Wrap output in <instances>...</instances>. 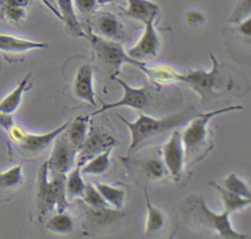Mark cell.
<instances>
[{
	"instance_id": "cell-8",
	"label": "cell",
	"mask_w": 251,
	"mask_h": 239,
	"mask_svg": "<svg viewBox=\"0 0 251 239\" xmlns=\"http://www.w3.org/2000/svg\"><path fill=\"white\" fill-rule=\"evenodd\" d=\"M162 160L167 172L175 181H178L185 165L181 132L175 130L161 149Z\"/></svg>"
},
{
	"instance_id": "cell-20",
	"label": "cell",
	"mask_w": 251,
	"mask_h": 239,
	"mask_svg": "<svg viewBox=\"0 0 251 239\" xmlns=\"http://www.w3.org/2000/svg\"><path fill=\"white\" fill-rule=\"evenodd\" d=\"M29 78L30 74L24 77L18 86L0 101V113L11 114L16 111L22 101L24 92L29 88Z\"/></svg>"
},
{
	"instance_id": "cell-12",
	"label": "cell",
	"mask_w": 251,
	"mask_h": 239,
	"mask_svg": "<svg viewBox=\"0 0 251 239\" xmlns=\"http://www.w3.org/2000/svg\"><path fill=\"white\" fill-rule=\"evenodd\" d=\"M90 26L92 30L90 32L106 39L120 41L125 36L123 26L119 19L110 12H97L93 14Z\"/></svg>"
},
{
	"instance_id": "cell-36",
	"label": "cell",
	"mask_w": 251,
	"mask_h": 239,
	"mask_svg": "<svg viewBox=\"0 0 251 239\" xmlns=\"http://www.w3.org/2000/svg\"><path fill=\"white\" fill-rule=\"evenodd\" d=\"M29 3V0H0V4H7L12 6H18L25 8Z\"/></svg>"
},
{
	"instance_id": "cell-30",
	"label": "cell",
	"mask_w": 251,
	"mask_h": 239,
	"mask_svg": "<svg viewBox=\"0 0 251 239\" xmlns=\"http://www.w3.org/2000/svg\"><path fill=\"white\" fill-rule=\"evenodd\" d=\"M224 183H225L224 187L226 189L229 190L230 192H232L238 196L250 199L251 192H250L249 186L241 178H239L235 173L228 174L226 177Z\"/></svg>"
},
{
	"instance_id": "cell-37",
	"label": "cell",
	"mask_w": 251,
	"mask_h": 239,
	"mask_svg": "<svg viewBox=\"0 0 251 239\" xmlns=\"http://www.w3.org/2000/svg\"><path fill=\"white\" fill-rule=\"evenodd\" d=\"M42 2L45 4V6H46L56 17H58L59 19H61L60 13H59L58 8H57V5H56V0H42Z\"/></svg>"
},
{
	"instance_id": "cell-10",
	"label": "cell",
	"mask_w": 251,
	"mask_h": 239,
	"mask_svg": "<svg viewBox=\"0 0 251 239\" xmlns=\"http://www.w3.org/2000/svg\"><path fill=\"white\" fill-rule=\"evenodd\" d=\"M116 144L117 140L112 135L101 131V129L93 125L89 127L86 138L76 153V163L81 166L91 157L108 148H114Z\"/></svg>"
},
{
	"instance_id": "cell-4",
	"label": "cell",
	"mask_w": 251,
	"mask_h": 239,
	"mask_svg": "<svg viewBox=\"0 0 251 239\" xmlns=\"http://www.w3.org/2000/svg\"><path fill=\"white\" fill-rule=\"evenodd\" d=\"M213 66L210 71L189 70L181 72L179 82L186 83L199 95L202 102H208L215 97L228 91L232 88L229 80H225L220 71V64L215 56L210 53Z\"/></svg>"
},
{
	"instance_id": "cell-14",
	"label": "cell",
	"mask_w": 251,
	"mask_h": 239,
	"mask_svg": "<svg viewBox=\"0 0 251 239\" xmlns=\"http://www.w3.org/2000/svg\"><path fill=\"white\" fill-rule=\"evenodd\" d=\"M73 91L75 95L82 101L94 106L96 105L93 88V68L90 64L86 63L78 68L75 76Z\"/></svg>"
},
{
	"instance_id": "cell-6",
	"label": "cell",
	"mask_w": 251,
	"mask_h": 239,
	"mask_svg": "<svg viewBox=\"0 0 251 239\" xmlns=\"http://www.w3.org/2000/svg\"><path fill=\"white\" fill-rule=\"evenodd\" d=\"M70 121L63 123L57 128L44 133V134H32L25 132L22 127L12 124L6 131L8 132L11 141L16 143L23 150L36 153L47 148L58 135L66 130Z\"/></svg>"
},
{
	"instance_id": "cell-35",
	"label": "cell",
	"mask_w": 251,
	"mask_h": 239,
	"mask_svg": "<svg viewBox=\"0 0 251 239\" xmlns=\"http://www.w3.org/2000/svg\"><path fill=\"white\" fill-rule=\"evenodd\" d=\"M251 19H250V16L245 18L244 20L240 21L238 23V31L243 35V36H246L247 38L250 37V34H251Z\"/></svg>"
},
{
	"instance_id": "cell-29",
	"label": "cell",
	"mask_w": 251,
	"mask_h": 239,
	"mask_svg": "<svg viewBox=\"0 0 251 239\" xmlns=\"http://www.w3.org/2000/svg\"><path fill=\"white\" fill-rule=\"evenodd\" d=\"M83 203L90 208L102 209V208H111L106 201L103 199L97 188L89 183L85 184L83 195L81 197Z\"/></svg>"
},
{
	"instance_id": "cell-32",
	"label": "cell",
	"mask_w": 251,
	"mask_h": 239,
	"mask_svg": "<svg viewBox=\"0 0 251 239\" xmlns=\"http://www.w3.org/2000/svg\"><path fill=\"white\" fill-rule=\"evenodd\" d=\"M251 0H238L233 12L231 13L228 22L238 24L240 21L250 16Z\"/></svg>"
},
{
	"instance_id": "cell-3",
	"label": "cell",
	"mask_w": 251,
	"mask_h": 239,
	"mask_svg": "<svg viewBox=\"0 0 251 239\" xmlns=\"http://www.w3.org/2000/svg\"><path fill=\"white\" fill-rule=\"evenodd\" d=\"M182 211L188 215L189 219L195 220L204 227L210 228L223 238L245 239L248 237L247 234L233 229L229 219L230 212L226 209L221 213L213 211L201 196L195 195L187 199V204L184 205Z\"/></svg>"
},
{
	"instance_id": "cell-33",
	"label": "cell",
	"mask_w": 251,
	"mask_h": 239,
	"mask_svg": "<svg viewBox=\"0 0 251 239\" xmlns=\"http://www.w3.org/2000/svg\"><path fill=\"white\" fill-rule=\"evenodd\" d=\"M75 9L81 15H89L94 11L97 0H73Z\"/></svg>"
},
{
	"instance_id": "cell-13",
	"label": "cell",
	"mask_w": 251,
	"mask_h": 239,
	"mask_svg": "<svg viewBox=\"0 0 251 239\" xmlns=\"http://www.w3.org/2000/svg\"><path fill=\"white\" fill-rule=\"evenodd\" d=\"M36 198L37 210L40 217H44L46 214L56 209V195L46 161L38 171Z\"/></svg>"
},
{
	"instance_id": "cell-19",
	"label": "cell",
	"mask_w": 251,
	"mask_h": 239,
	"mask_svg": "<svg viewBox=\"0 0 251 239\" xmlns=\"http://www.w3.org/2000/svg\"><path fill=\"white\" fill-rule=\"evenodd\" d=\"M56 5L61 16V20L64 21L69 30L76 36H85V33L81 30L78 22L77 14L75 9L73 0H56Z\"/></svg>"
},
{
	"instance_id": "cell-11",
	"label": "cell",
	"mask_w": 251,
	"mask_h": 239,
	"mask_svg": "<svg viewBox=\"0 0 251 239\" xmlns=\"http://www.w3.org/2000/svg\"><path fill=\"white\" fill-rule=\"evenodd\" d=\"M158 15L152 16L144 23V30L136 43L127 50V54L138 61L154 58L160 48V38L155 29V20Z\"/></svg>"
},
{
	"instance_id": "cell-9",
	"label": "cell",
	"mask_w": 251,
	"mask_h": 239,
	"mask_svg": "<svg viewBox=\"0 0 251 239\" xmlns=\"http://www.w3.org/2000/svg\"><path fill=\"white\" fill-rule=\"evenodd\" d=\"M49 159L46 161L49 171L67 174L76 158L77 149L69 141L65 131L56 137Z\"/></svg>"
},
{
	"instance_id": "cell-24",
	"label": "cell",
	"mask_w": 251,
	"mask_h": 239,
	"mask_svg": "<svg viewBox=\"0 0 251 239\" xmlns=\"http://www.w3.org/2000/svg\"><path fill=\"white\" fill-rule=\"evenodd\" d=\"M113 148H108L97 155L91 157L80 166L81 174L98 175L106 172L110 166V155Z\"/></svg>"
},
{
	"instance_id": "cell-18",
	"label": "cell",
	"mask_w": 251,
	"mask_h": 239,
	"mask_svg": "<svg viewBox=\"0 0 251 239\" xmlns=\"http://www.w3.org/2000/svg\"><path fill=\"white\" fill-rule=\"evenodd\" d=\"M89 115H78L72 122L69 123L68 127L65 130V133L70 143L75 149H77V151L86 138L89 129Z\"/></svg>"
},
{
	"instance_id": "cell-22",
	"label": "cell",
	"mask_w": 251,
	"mask_h": 239,
	"mask_svg": "<svg viewBox=\"0 0 251 239\" xmlns=\"http://www.w3.org/2000/svg\"><path fill=\"white\" fill-rule=\"evenodd\" d=\"M209 185L212 188L216 189L220 193L223 204H224V209L227 210L230 213L232 211L244 209L245 207L249 206V204L251 203V199L238 196V195L230 192L229 190L226 189L224 186L219 185L215 181L209 182Z\"/></svg>"
},
{
	"instance_id": "cell-2",
	"label": "cell",
	"mask_w": 251,
	"mask_h": 239,
	"mask_svg": "<svg viewBox=\"0 0 251 239\" xmlns=\"http://www.w3.org/2000/svg\"><path fill=\"white\" fill-rule=\"evenodd\" d=\"M242 109L241 106H227L204 113L194 115L188 122L185 129L181 132V141L184 149L185 165L192 166L202 160L211 149H213V142L210 137L208 123L220 114L229 111Z\"/></svg>"
},
{
	"instance_id": "cell-26",
	"label": "cell",
	"mask_w": 251,
	"mask_h": 239,
	"mask_svg": "<svg viewBox=\"0 0 251 239\" xmlns=\"http://www.w3.org/2000/svg\"><path fill=\"white\" fill-rule=\"evenodd\" d=\"M85 184L86 183H84L81 176L80 165L76 163L75 167L73 170H70L69 174L66 175V193L68 200L81 198Z\"/></svg>"
},
{
	"instance_id": "cell-28",
	"label": "cell",
	"mask_w": 251,
	"mask_h": 239,
	"mask_svg": "<svg viewBox=\"0 0 251 239\" xmlns=\"http://www.w3.org/2000/svg\"><path fill=\"white\" fill-rule=\"evenodd\" d=\"M23 165H15L0 172V192L12 190L23 183Z\"/></svg>"
},
{
	"instance_id": "cell-25",
	"label": "cell",
	"mask_w": 251,
	"mask_h": 239,
	"mask_svg": "<svg viewBox=\"0 0 251 239\" xmlns=\"http://www.w3.org/2000/svg\"><path fill=\"white\" fill-rule=\"evenodd\" d=\"M95 187L111 208L120 210L124 208L126 200V192L124 189L105 183H97Z\"/></svg>"
},
{
	"instance_id": "cell-27",
	"label": "cell",
	"mask_w": 251,
	"mask_h": 239,
	"mask_svg": "<svg viewBox=\"0 0 251 239\" xmlns=\"http://www.w3.org/2000/svg\"><path fill=\"white\" fill-rule=\"evenodd\" d=\"M46 227L54 233L69 234L74 230L75 221L72 215L66 212V210L57 211V213L47 220Z\"/></svg>"
},
{
	"instance_id": "cell-34",
	"label": "cell",
	"mask_w": 251,
	"mask_h": 239,
	"mask_svg": "<svg viewBox=\"0 0 251 239\" xmlns=\"http://www.w3.org/2000/svg\"><path fill=\"white\" fill-rule=\"evenodd\" d=\"M185 19L190 26H199L204 23L205 16L202 12L198 10H190L187 12Z\"/></svg>"
},
{
	"instance_id": "cell-21",
	"label": "cell",
	"mask_w": 251,
	"mask_h": 239,
	"mask_svg": "<svg viewBox=\"0 0 251 239\" xmlns=\"http://www.w3.org/2000/svg\"><path fill=\"white\" fill-rule=\"evenodd\" d=\"M134 163L150 181L162 180L166 173H168L164 162L160 157L150 156L141 160H135Z\"/></svg>"
},
{
	"instance_id": "cell-7",
	"label": "cell",
	"mask_w": 251,
	"mask_h": 239,
	"mask_svg": "<svg viewBox=\"0 0 251 239\" xmlns=\"http://www.w3.org/2000/svg\"><path fill=\"white\" fill-rule=\"evenodd\" d=\"M111 78L115 80L123 89V95L120 99L116 101H111V102H106V101H101L102 106L93 111L90 116H95L100 113H103L105 111L115 109L118 107H130L133 109H138L141 110L143 109L147 103H148V88L147 87H140V88H133L129 86L126 82L124 80L120 79L118 75H111Z\"/></svg>"
},
{
	"instance_id": "cell-16",
	"label": "cell",
	"mask_w": 251,
	"mask_h": 239,
	"mask_svg": "<svg viewBox=\"0 0 251 239\" xmlns=\"http://www.w3.org/2000/svg\"><path fill=\"white\" fill-rule=\"evenodd\" d=\"M155 85L169 84L173 82H179L181 72L167 65L147 66L146 63L139 68Z\"/></svg>"
},
{
	"instance_id": "cell-5",
	"label": "cell",
	"mask_w": 251,
	"mask_h": 239,
	"mask_svg": "<svg viewBox=\"0 0 251 239\" xmlns=\"http://www.w3.org/2000/svg\"><path fill=\"white\" fill-rule=\"evenodd\" d=\"M85 36L89 39L97 59L108 68L113 69L115 75H118L117 70H119L123 64H131L137 68L145 64V62L131 58L127 52H126L120 41L106 39L90 31L88 34H85Z\"/></svg>"
},
{
	"instance_id": "cell-23",
	"label": "cell",
	"mask_w": 251,
	"mask_h": 239,
	"mask_svg": "<svg viewBox=\"0 0 251 239\" xmlns=\"http://www.w3.org/2000/svg\"><path fill=\"white\" fill-rule=\"evenodd\" d=\"M145 206H146V220L145 234H153L161 230L165 224V215L158 208L154 207L149 199L147 188L144 187Z\"/></svg>"
},
{
	"instance_id": "cell-31",
	"label": "cell",
	"mask_w": 251,
	"mask_h": 239,
	"mask_svg": "<svg viewBox=\"0 0 251 239\" xmlns=\"http://www.w3.org/2000/svg\"><path fill=\"white\" fill-rule=\"evenodd\" d=\"M25 8L0 4V17L10 23H20L25 18Z\"/></svg>"
},
{
	"instance_id": "cell-15",
	"label": "cell",
	"mask_w": 251,
	"mask_h": 239,
	"mask_svg": "<svg viewBox=\"0 0 251 239\" xmlns=\"http://www.w3.org/2000/svg\"><path fill=\"white\" fill-rule=\"evenodd\" d=\"M127 6L125 14L134 20L142 22L148 21L152 16L158 15L159 6L151 0H126Z\"/></svg>"
},
{
	"instance_id": "cell-1",
	"label": "cell",
	"mask_w": 251,
	"mask_h": 239,
	"mask_svg": "<svg viewBox=\"0 0 251 239\" xmlns=\"http://www.w3.org/2000/svg\"><path fill=\"white\" fill-rule=\"evenodd\" d=\"M194 115L195 110L193 106L186 107L180 113L163 118H155L140 112L137 119L133 122L127 121L123 116L119 115L120 119L128 128L130 134V143L127 149V155L133 154L141 147L146 145L158 135L180 126L187 120H190Z\"/></svg>"
},
{
	"instance_id": "cell-17",
	"label": "cell",
	"mask_w": 251,
	"mask_h": 239,
	"mask_svg": "<svg viewBox=\"0 0 251 239\" xmlns=\"http://www.w3.org/2000/svg\"><path fill=\"white\" fill-rule=\"evenodd\" d=\"M48 44L41 41L25 39L9 34L0 33V50L7 52H24L31 49H41Z\"/></svg>"
}]
</instances>
